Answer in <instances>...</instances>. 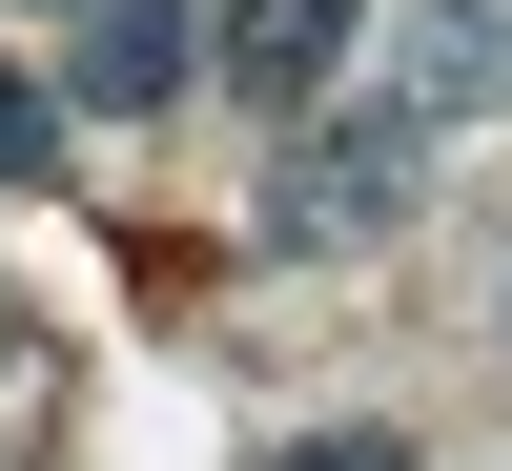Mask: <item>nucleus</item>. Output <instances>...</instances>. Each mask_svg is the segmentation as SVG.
<instances>
[{
  "instance_id": "f257e3e1",
  "label": "nucleus",
  "mask_w": 512,
  "mask_h": 471,
  "mask_svg": "<svg viewBox=\"0 0 512 471\" xmlns=\"http://www.w3.org/2000/svg\"><path fill=\"white\" fill-rule=\"evenodd\" d=\"M410 205H431V123H410V103H369V123H328V144H287L267 246H390Z\"/></svg>"
},
{
  "instance_id": "f03ea898",
  "label": "nucleus",
  "mask_w": 512,
  "mask_h": 471,
  "mask_svg": "<svg viewBox=\"0 0 512 471\" xmlns=\"http://www.w3.org/2000/svg\"><path fill=\"white\" fill-rule=\"evenodd\" d=\"M185 82H205V0H82V41H62L82 123H164Z\"/></svg>"
},
{
  "instance_id": "7ed1b4c3",
  "label": "nucleus",
  "mask_w": 512,
  "mask_h": 471,
  "mask_svg": "<svg viewBox=\"0 0 512 471\" xmlns=\"http://www.w3.org/2000/svg\"><path fill=\"white\" fill-rule=\"evenodd\" d=\"M390 103H410V123H492V103H512V0H410Z\"/></svg>"
},
{
  "instance_id": "20e7f679",
  "label": "nucleus",
  "mask_w": 512,
  "mask_h": 471,
  "mask_svg": "<svg viewBox=\"0 0 512 471\" xmlns=\"http://www.w3.org/2000/svg\"><path fill=\"white\" fill-rule=\"evenodd\" d=\"M349 21L369 0H205V62H226L246 103H308V82L349 62Z\"/></svg>"
},
{
  "instance_id": "39448f33",
  "label": "nucleus",
  "mask_w": 512,
  "mask_h": 471,
  "mask_svg": "<svg viewBox=\"0 0 512 471\" xmlns=\"http://www.w3.org/2000/svg\"><path fill=\"white\" fill-rule=\"evenodd\" d=\"M41 164H62V103H41V82H0V185H41Z\"/></svg>"
},
{
  "instance_id": "423d86ee",
  "label": "nucleus",
  "mask_w": 512,
  "mask_h": 471,
  "mask_svg": "<svg viewBox=\"0 0 512 471\" xmlns=\"http://www.w3.org/2000/svg\"><path fill=\"white\" fill-rule=\"evenodd\" d=\"M267 471H410V431H287Z\"/></svg>"
},
{
  "instance_id": "0eeeda50",
  "label": "nucleus",
  "mask_w": 512,
  "mask_h": 471,
  "mask_svg": "<svg viewBox=\"0 0 512 471\" xmlns=\"http://www.w3.org/2000/svg\"><path fill=\"white\" fill-rule=\"evenodd\" d=\"M0 349H21V287H0Z\"/></svg>"
}]
</instances>
